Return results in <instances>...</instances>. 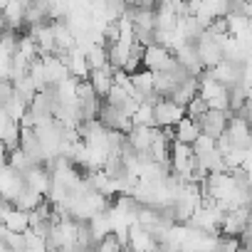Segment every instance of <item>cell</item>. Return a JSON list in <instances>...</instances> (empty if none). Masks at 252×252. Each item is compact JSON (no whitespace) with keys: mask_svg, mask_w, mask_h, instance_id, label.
I'll list each match as a JSON object with an SVG mask.
<instances>
[{"mask_svg":"<svg viewBox=\"0 0 252 252\" xmlns=\"http://www.w3.org/2000/svg\"><path fill=\"white\" fill-rule=\"evenodd\" d=\"M176 64V57L168 47L158 45V42H151L144 47V55H141V67L151 69V72H168L171 67Z\"/></svg>","mask_w":252,"mask_h":252,"instance_id":"1","label":"cell"},{"mask_svg":"<svg viewBox=\"0 0 252 252\" xmlns=\"http://www.w3.org/2000/svg\"><path fill=\"white\" fill-rule=\"evenodd\" d=\"M193 45H195V52H198V57H200V64H203L205 69H210L213 64H218V62L222 60V45H220V40H215L208 30H203L200 37H198Z\"/></svg>","mask_w":252,"mask_h":252,"instance_id":"2","label":"cell"},{"mask_svg":"<svg viewBox=\"0 0 252 252\" xmlns=\"http://www.w3.org/2000/svg\"><path fill=\"white\" fill-rule=\"evenodd\" d=\"M183 116H186V106L176 104L168 96H158V101L154 104V124L156 126H173Z\"/></svg>","mask_w":252,"mask_h":252,"instance_id":"3","label":"cell"},{"mask_svg":"<svg viewBox=\"0 0 252 252\" xmlns=\"http://www.w3.org/2000/svg\"><path fill=\"white\" fill-rule=\"evenodd\" d=\"M96 119H99V124L104 126V129H119V131H124V134L131 129V116L124 114L119 106H114V104H109V101H104V99H101V106H99Z\"/></svg>","mask_w":252,"mask_h":252,"instance_id":"4","label":"cell"},{"mask_svg":"<svg viewBox=\"0 0 252 252\" xmlns=\"http://www.w3.org/2000/svg\"><path fill=\"white\" fill-rule=\"evenodd\" d=\"M247 67H250V62L237 64V62H230V60H220L218 64H213V67H210V74H213L220 84L232 87V84L242 82V74H245V69H247Z\"/></svg>","mask_w":252,"mask_h":252,"instance_id":"5","label":"cell"},{"mask_svg":"<svg viewBox=\"0 0 252 252\" xmlns=\"http://www.w3.org/2000/svg\"><path fill=\"white\" fill-rule=\"evenodd\" d=\"M225 136L230 139V144L235 149H250V144H252V139H250V121L230 114L227 126H225Z\"/></svg>","mask_w":252,"mask_h":252,"instance_id":"6","label":"cell"},{"mask_svg":"<svg viewBox=\"0 0 252 252\" xmlns=\"http://www.w3.org/2000/svg\"><path fill=\"white\" fill-rule=\"evenodd\" d=\"M18 149L35 163H42L45 161V151H42V144H40V136L35 134L32 126H20V139H18Z\"/></svg>","mask_w":252,"mask_h":252,"instance_id":"7","label":"cell"},{"mask_svg":"<svg viewBox=\"0 0 252 252\" xmlns=\"http://www.w3.org/2000/svg\"><path fill=\"white\" fill-rule=\"evenodd\" d=\"M227 119H230V111H220V109H208L198 126H200V134H208L213 139H218L222 131H225V126H227Z\"/></svg>","mask_w":252,"mask_h":252,"instance_id":"8","label":"cell"},{"mask_svg":"<svg viewBox=\"0 0 252 252\" xmlns=\"http://www.w3.org/2000/svg\"><path fill=\"white\" fill-rule=\"evenodd\" d=\"M173 57H176V62L181 64V67H186L190 74H200L205 67L200 64V57H198V52H195V45L193 42H183V45H178L176 50H173Z\"/></svg>","mask_w":252,"mask_h":252,"instance_id":"9","label":"cell"},{"mask_svg":"<svg viewBox=\"0 0 252 252\" xmlns=\"http://www.w3.org/2000/svg\"><path fill=\"white\" fill-rule=\"evenodd\" d=\"M62 62H64V67H67V72L69 74H74L77 79H84L87 74H89V67H87V60H84V52L74 45V47H69L67 52H62V55H57Z\"/></svg>","mask_w":252,"mask_h":252,"instance_id":"10","label":"cell"},{"mask_svg":"<svg viewBox=\"0 0 252 252\" xmlns=\"http://www.w3.org/2000/svg\"><path fill=\"white\" fill-rule=\"evenodd\" d=\"M30 37L37 45V55H50L55 52V35H52V23H42V25H32L30 28Z\"/></svg>","mask_w":252,"mask_h":252,"instance_id":"11","label":"cell"},{"mask_svg":"<svg viewBox=\"0 0 252 252\" xmlns=\"http://www.w3.org/2000/svg\"><path fill=\"white\" fill-rule=\"evenodd\" d=\"M40 60H42V69H45V82H47V84H57V82H62V79L69 74L67 67H64V62H62L55 52L40 55Z\"/></svg>","mask_w":252,"mask_h":252,"instance_id":"12","label":"cell"},{"mask_svg":"<svg viewBox=\"0 0 252 252\" xmlns=\"http://www.w3.org/2000/svg\"><path fill=\"white\" fill-rule=\"evenodd\" d=\"M87 79H89V84H92V89L104 99V94L109 92V87H111V82H114V67L106 62L104 67H96V69H89V74H87Z\"/></svg>","mask_w":252,"mask_h":252,"instance_id":"13","label":"cell"},{"mask_svg":"<svg viewBox=\"0 0 252 252\" xmlns=\"http://www.w3.org/2000/svg\"><path fill=\"white\" fill-rule=\"evenodd\" d=\"M0 220H3L5 230H13V232H25V230H28V225H30L28 213H25V210H20V208H15L13 203H10L3 213H0Z\"/></svg>","mask_w":252,"mask_h":252,"instance_id":"14","label":"cell"},{"mask_svg":"<svg viewBox=\"0 0 252 252\" xmlns=\"http://www.w3.org/2000/svg\"><path fill=\"white\" fill-rule=\"evenodd\" d=\"M3 23L10 28V30H18L25 25V5L20 3V0H5V5H3Z\"/></svg>","mask_w":252,"mask_h":252,"instance_id":"15","label":"cell"},{"mask_svg":"<svg viewBox=\"0 0 252 252\" xmlns=\"http://www.w3.org/2000/svg\"><path fill=\"white\" fill-rule=\"evenodd\" d=\"M195 94H198V77L190 74V77H186L183 82H178V84L173 87V92L168 94V99H173L176 104H183V106H186Z\"/></svg>","mask_w":252,"mask_h":252,"instance_id":"16","label":"cell"},{"mask_svg":"<svg viewBox=\"0 0 252 252\" xmlns=\"http://www.w3.org/2000/svg\"><path fill=\"white\" fill-rule=\"evenodd\" d=\"M198 134H200L198 121H193V119H188V116H183L181 121H176V124H173V141L193 144Z\"/></svg>","mask_w":252,"mask_h":252,"instance_id":"17","label":"cell"},{"mask_svg":"<svg viewBox=\"0 0 252 252\" xmlns=\"http://www.w3.org/2000/svg\"><path fill=\"white\" fill-rule=\"evenodd\" d=\"M42 198H45L42 193H37L35 188L25 186V188H23V190H20V193H18V195H15L13 200H10V203H13L15 208H20V210L30 213V210H35V208H37V205L42 203Z\"/></svg>","mask_w":252,"mask_h":252,"instance_id":"18","label":"cell"},{"mask_svg":"<svg viewBox=\"0 0 252 252\" xmlns=\"http://www.w3.org/2000/svg\"><path fill=\"white\" fill-rule=\"evenodd\" d=\"M0 106H3V111H5L8 119H13V121H20V116L28 111V101H25L20 94H15V92H13L3 104H0Z\"/></svg>","mask_w":252,"mask_h":252,"instance_id":"19","label":"cell"},{"mask_svg":"<svg viewBox=\"0 0 252 252\" xmlns=\"http://www.w3.org/2000/svg\"><path fill=\"white\" fill-rule=\"evenodd\" d=\"M84 60H87V67L89 69H96V67H104L109 60H106V47L101 42H94L89 50H84Z\"/></svg>","mask_w":252,"mask_h":252,"instance_id":"20","label":"cell"},{"mask_svg":"<svg viewBox=\"0 0 252 252\" xmlns=\"http://www.w3.org/2000/svg\"><path fill=\"white\" fill-rule=\"evenodd\" d=\"M18 139H20V121L8 119L3 134H0V141H3V146H5L8 151H13V149H18Z\"/></svg>","mask_w":252,"mask_h":252,"instance_id":"21","label":"cell"},{"mask_svg":"<svg viewBox=\"0 0 252 252\" xmlns=\"http://www.w3.org/2000/svg\"><path fill=\"white\" fill-rule=\"evenodd\" d=\"M131 124H144V126H156L154 124V104L139 101V106L131 114Z\"/></svg>","mask_w":252,"mask_h":252,"instance_id":"22","label":"cell"},{"mask_svg":"<svg viewBox=\"0 0 252 252\" xmlns=\"http://www.w3.org/2000/svg\"><path fill=\"white\" fill-rule=\"evenodd\" d=\"M208 109H210V106H208V101H205L200 94H195V96L186 104V116H188V119H193V121H200V116H203Z\"/></svg>","mask_w":252,"mask_h":252,"instance_id":"23","label":"cell"},{"mask_svg":"<svg viewBox=\"0 0 252 252\" xmlns=\"http://www.w3.org/2000/svg\"><path fill=\"white\" fill-rule=\"evenodd\" d=\"M126 8H129L126 0H104V18H106V23L109 20H119Z\"/></svg>","mask_w":252,"mask_h":252,"instance_id":"24","label":"cell"},{"mask_svg":"<svg viewBox=\"0 0 252 252\" xmlns=\"http://www.w3.org/2000/svg\"><path fill=\"white\" fill-rule=\"evenodd\" d=\"M96 250H101V252H119L124 247H121V242H119V237L114 232H106L104 237L96 240Z\"/></svg>","mask_w":252,"mask_h":252,"instance_id":"25","label":"cell"},{"mask_svg":"<svg viewBox=\"0 0 252 252\" xmlns=\"http://www.w3.org/2000/svg\"><path fill=\"white\" fill-rule=\"evenodd\" d=\"M23 237H25V250H37V252L47 250V245H45V237H42V235H37V232H32L30 227L23 232Z\"/></svg>","mask_w":252,"mask_h":252,"instance_id":"26","label":"cell"},{"mask_svg":"<svg viewBox=\"0 0 252 252\" xmlns=\"http://www.w3.org/2000/svg\"><path fill=\"white\" fill-rule=\"evenodd\" d=\"M5 166H8V149L0 141V168H5Z\"/></svg>","mask_w":252,"mask_h":252,"instance_id":"27","label":"cell"},{"mask_svg":"<svg viewBox=\"0 0 252 252\" xmlns=\"http://www.w3.org/2000/svg\"><path fill=\"white\" fill-rule=\"evenodd\" d=\"M126 3H129V5H134V3H136V0H126Z\"/></svg>","mask_w":252,"mask_h":252,"instance_id":"28","label":"cell"}]
</instances>
